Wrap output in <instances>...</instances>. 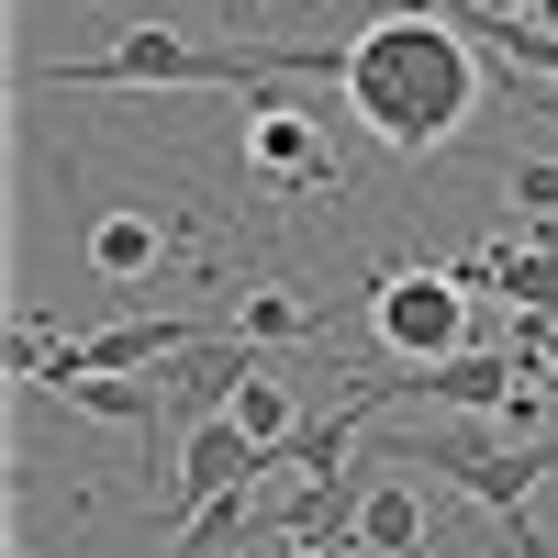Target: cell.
<instances>
[{"label": "cell", "instance_id": "6da1fadb", "mask_svg": "<svg viewBox=\"0 0 558 558\" xmlns=\"http://www.w3.org/2000/svg\"><path fill=\"white\" fill-rule=\"evenodd\" d=\"M268 57H279V78H324L380 157H447L502 89V68L470 45V23L447 0H380L336 45H279L268 34Z\"/></svg>", "mask_w": 558, "mask_h": 558}, {"label": "cell", "instance_id": "7a4b0ae2", "mask_svg": "<svg viewBox=\"0 0 558 558\" xmlns=\"http://www.w3.org/2000/svg\"><path fill=\"white\" fill-rule=\"evenodd\" d=\"M268 78H279L268 34L257 45H202V34H179V23H134V34L101 45V57L23 68V89H268Z\"/></svg>", "mask_w": 558, "mask_h": 558}, {"label": "cell", "instance_id": "3957f363", "mask_svg": "<svg viewBox=\"0 0 558 558\" xmlns=\"http://www.w3.org/2000/svg\"><path fill=\"white\" fill-rule=\"evenodd\" d=\"M391 458L402 470H447L458 492L481 502V514H502L514 525V558H547V536H536V481H558V436H536V447H514L502 425H402L391 436Z\"/></svg>", "mask_w": 558, "mask_h": 558}, {"label": "cell", "instance_id": "277c9868", "mask_svg": "<svg viewBox=\"0 0 558 558\" xmlns=\"http://www.w3.org/2000/svg\"><path fill=\"white\" fill-rule=\"evenodd\" d=\"M213 336H235V324H213V313H123V324H89V336H45V324H23L12 357H23V380H78V368H123V380H157V368H179L191 347Z\"/></svg>", "mask_w": 558, "mask_h": 558}, {"label": "cell", "instance_id": "5b68a950", "mask_svg": "<svg viewBox=\"0 0 558 558\" xmlns=\"http://www.w3.org/2000/svg\"><path fill=\"white\" fill-rule=\"evenodd\" d=\"M368 324H380V347L402 368H436L470 347V279L458 268H380L368 279Z\"/></svg>", "mask_w": 558, "mask_h": 558}, {"label": "cell", "instance_id": "8992f818", "mask_svg": "<svg viewBox=\"0 0 558 558\" xmlns=\"http://www.w3.org/2000/svg\"><path fill=\"white\" fill-rule=\"evenodd\" d=\"M246 168L268 179V191H324V179H336V157H324V123L302 112V101H279V78L268 89H246Z\"/></svg>", "mask_w": 558, "mask_h": 558}, {"label": "cell", "instance_id": "52a82bcc", "mask_svg": "<svg viewBox=\"0 0 558 558\" xmlns=\"http://www.w3.org/2000/svg\"><path fill=\"white\" fill-rule=\"evenodd\" d=\"M78 257H89V279H112V291H146V279H157V268L179 257V223H157V213L112 202V213H89Z\"/></svg>", "mask_w": 558, "mask_h": 558}, {"label": "cell", "instance_id": "ba28073f", "mask_svg": "<svg viewBox=\"0 0 558 558\" xmlns=\"http://www.w3.org/2000/svg\"><path fill=\"white\" fill-rule=\"evenodd\" d=\"M246 380H257V347L246 336H213V347H191L168 368V413H179V425H213V413H235Z\"/></svg>", "mask_w": 558, "mask_h": 558}, {"label": "cell", "instance_id": "9c48e42d", "mask_svg": "<svg viewBox=\"0 0 558 558\" xmlns=\"http://www.w3.org/2000/svg\"><path fill=\"white\" fill-rule=\"evenodd\" d=\"M45 402H68V413H89V425H157L168 413V368L157 380H123V368H78V380H45Z\"/></svg>", "mask_w": 558, "mask_h": 558}, {"label": "cell", "instance_id": "30bf717a", "mask_svg": "<svg viewBox=\"0 0 558 558\" xmlns=\"http://www.w3.org/2000/svg\"><path fill=\"white\" fill-rule=\"evenodd\" d=\"M357 558H425V492L391 470H368V502H357Z\"/></svg>", "mask_w": 558, "mask_h": 558}, {"label": "cell", "instance_id": "8fae6325", "mask_svg": "<svg viewBox=\"0 0 558 558\" xmlns=\"http://www.w3.org/2000/svg\"><path fill=\"white\" fill-rule=\"evenodd\" d=\"M246 536H257V492H223L213 514H191L157 558H246Z\"/></svg>", "mask_w": 558, "mask_h": 558}, {"label": "cell", "instance_id": "7c38bea8", "mask_svg": "<svg viewBox=\"0 0 558 558\" xmlns=\"http://www.w3.org/2000/svg\"><path fill=\"white\" fill-rule=\"evenodd\" d=\"M223 324H235L246 347H302V336H324V313H313L302 291H246V302L223 313Z\"/></svg>", "mask_w": 558, "mask_h": 558}, {"label": "cell", "instance_id": "4fadbf2b", "mask_svg": "<svg viewBox=\"0 0 558 558\" xmlns=\"http://www.w3.org/2000/svg\"><path fill=\"white\" fill-rule=\"evenodd\" d=\"M235 425H246L257 447H291V436H302V413H291V380H279V368H257V380L235 391Z\"/></svg>", "mask_w": 558, "mask_h": 558}, {"label": "cell", "instance_id": "5bb4252c", "mask_svg": "<svg viewBox=\"0 0 558 558\" xmlns=\"http://www.w3.org/2000/svg\"><path fill=\"white\" fill-rule=\"evenodd\" d=\"M502 202L536 213V223H558V157H514V168H502Z\"/></svg>", "mask_w": 558, "mask_h": 558}, {"label": "cell", "instance_id": "9a60e30c", "mask_svg": "<svg viewBox=\"0 0 558 558\" xmlns=\"http://www.w3.org/2000/svg\"><path fill=\"white\" fill-rule=\"evenodd\" d=\"M514 12H525V23H547V34H558V0H514Z\"/></svg>", "mask_w": 558, "mask_h": 558}, {"label": "cell", "instance_id": "2e32d148", "mask_svg": "<svg viewBox=\"0 0 558 558\" xmlns=\"http://www.w3.org/2000/svg\"><path fill=\"white\" fill-rule=\"evenodd\" d=\"M291 558H347V547H291Z\"/></svg>", "mask_w": 558, "mask_h": 558}, {"label": "cell", "instance_id": "e0dca14e", "mask_svg": "<svg viewBox=\"0 0 558 558\" xmlns=\"http://www.w3.org/2000/svg\"><path fill=\"white\" fill-rule=\"evenodd\" d=\"M257 12H302V0H257Z\"/></svg>", "mask_w": 558, "mask_h": 558}]
</instances>
